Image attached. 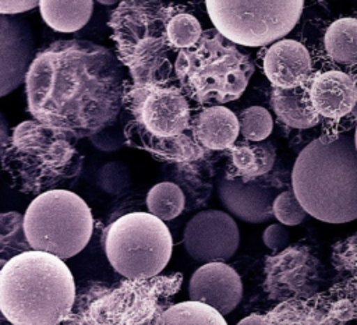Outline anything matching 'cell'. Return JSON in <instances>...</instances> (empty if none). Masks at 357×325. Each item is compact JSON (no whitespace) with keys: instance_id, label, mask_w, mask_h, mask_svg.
Wrapping results in <instances>:
<instances>
[{"instance_id":"obj_5","label":"cell","mask_w":357,"mask_h":325,"mask_svg":"<svg viewBox=\"0 0 357 325\" xmlns=\"http://www.w3.org/2000/svg\"><path fill=\"white\" fill-rule=\"evenodd\" d=\"M176 11L159 0H120L109 27L116 56L132 85H165L173 74L166 25Z\"/></svg>"},{"instance_id":"obj_27","label":"cell","mask_w":357,"mask_h":325,"mask_svg":"<svg viewBox=\"0 0 357 325\" xmlns=\"http://www.w3.org/2000/svg\"><path fill=\"white\" fill-rule=\"evenodd\" d=\"M156 155L170 159H191L198 152L197 145L191 142L185 135H176L169 138H148L135 144Z\"/></svg>"},{"instance_id":"obj_22","label":"cell","mask_w":357,"mask_h":325,"mask_svg":"<svg viewBox=\"0 0 357 325\" xmlns=\"http://www.w3.org/2000/svg\"><path fill=\"white\" fill-rule=\"evenodd\" d=\"M325 49L337 63L357 61V20L340 18L333 21L325 33Z\"/></svg>"},{"instance_id":"obj_23","label":"cell","mask_w":357,"mask_h":325,"mask_svg":"<svg viewBox=\"0 0 357 325\" xmlns=\"http://www.w3.org/2000/svg\"><path fill=\"white\" fill-rule=\"evenodd\" d=\"M155 325H227L223 315L208 304L183 301L165 310Z\"/></svg>"},{"instance_id":"obj_4","label":"cell","mask_w":357,"mask_h":325,"mask_svg":"<svg viewBox=\"0 0 357 325\" xmlns=\"http://www.w3.org/2000/svg\"><path fill=\"white\" fill-rule=\"evenodd\" d=\"M77 138L32 119L17 124L0 159L10 184L26 195H39L73 183L84 166Z\"/></svg>"},{"instance_id":"obj_16","label":"cell","mask_w":357,"mask_h":325,"mask_svg":"<svg viewBox=\"0 0 357 325\" xmlns=\"http://www.w3.org/2000/svg\"><path fill=\"white\" fill-rule=\"evenodd\" d=\"M264 71L275 86L291 88L301 85L311 73L310 53L304 45L293 39L275 42L265 53Z\"/></svg>"},{"instance_id":"obj_3","label":"cell","mask_w":357,"mask_h":325,"mask_svg":"<svg viewBox=\"0 0 357 325\" xmlns=\"http://www.w3.org/2000/svg\"><path fill=\"white\" fill-rule=\"evenodd\" d=\"M293 192L305 212L322 222L357 219V149L349 135L321 137L297 156Z\"/></svg>"},{"instance_id":"obj_18","label":"cell","mask_w":357,"mask_h":325,"mask_svg":"<svg viewBox=\"0 0 357 325\" xmlns=\"http://www.w3.org/2000/svg\"><path fill=\"white\" fill-rule=\"evenodd\" d=\"M237 116L223 106L204 109L194 121V135L197 141L212 151L230 148L238 135Z\"/></svg>"},{"instance_id":"obj_29","label":"cell","mask_w":357,"mask_h":325,"mask_svg":"<svg viewBox=\"0 0 357 325\" xmlns=\"http://www.w3.org/2000/svg\"><path fill=\"white\" fill-rule=\"evenodd\" d=\"M272 215L286 226H296L305 219L307 212L298 202L293 190H289L275 197L272 204Z\"/></svg>"},{"instance_id":"obj_15","label":"cell","mask_w":357,"mask_h":325,"mask_svg":"<svg viewBox=\"0 0 357 325\" xmlns=\"http://www.w3.org/2000/svg\"><path fill=\"white\" fill-rule=\"evenodd\" d=\"M218 192L225 208L241 220L262 223L273 216V192L257 181L222 179Z\"/></svg>"},{"instance_id":"obj_10","label":"cell","mask_w":357,"mask_h":325,"mask_svg":"<svg viewBox=\"0 0 357 325\" xmlns=\"http://www.w3.org/2000/svg\"><path fill=\"white\" fill-rule=\"evenodd\" d=\"M123 106L131 114L124 131L131 145L148 138L180 135L190 121L188 102L173 86L131 85L126 88Z\"/></svg>"},{"instance_id":"obj_31","label":"cell","mask_w":357,"mask_h":325,"mask_svg":"<svg viewBox=\"0 0 357 325\" xmlns=\"http://www.w3.org/2000/svg\"><path fill=\"white\" fill-rule=\"evenodd\" d=\"M39 0H0V14H21L38 6Z\"/></svg>"},{"instance_id":"obj_9","label":"cell","mask_w":357,"mask_h":325,"mask_svg":"<svg viewBox=\"0 0 357 325\" xmlns=\"http://www.w3.org/2000/svg\"><path fill=\"white\" fill-rule=\"evenodd\" d=\"M304 0H205L218 32L236 45L264 46L287 35Z\"/></svg>"},{"instance_id":"obj_35","label":"cell","mask_w":357,"mask_h":325,"mask_svg":"<svg viewBox=\"0 0 357 325\" xmlns=\"http://www.w3.org/2000/svg\"><path fill=\"white\" fill-rule=\"evenodd\" d=\"M354 144H356V149H357V127H356V135H354Z\"/></svg>"},{"instance_id":"obj_8","label":"cell","mask_w":357,"mask_h":325,"mask_svg":"<svg viewBox=\"0 0 357 325\" xmlns=\"http://www.w3.org/2000/svg\"><path fill=\"white\" fill-rule=\"evenodd\" d=\"M173 240L167 226L149 212H130L112 222L105 252L116 272L139 280L158 275L169 262Z\"/></svg>"},{"instance_id":"obj_30","label":"cell","mask_w":357,"mask_h":325,"mask_svg":"<svg viewBox=\"0 0 357 325\" xmlns=\"http://www.w3.org/2000/svg\"><path fill=\"white\" fill-rule=\"evenodd\" d=\"M262 240L268 248L273 251H280L289 245L290 233L284 226L273 223L265 229Z\"/></svg>"},{"instance_id":"obj_34","label":"cell","mask_w":357,"mask_h":325,"mask_svg":"<svg viewBox=\"0 0 357 325\" xmlns=\"http://www.w3.org/2000/svg\"><path fill=\"white\" fill-rule=\"evenodd\" d=\"M96 1H99L100 4H105V6H112V4L119 3L120 0H96Z\"/></svg>"},{"instance_id":"obj_28","label":"cell","mask_w":357,"mask_h":325,"mask_svg":"<svg viewBox=\"0 0 357 325\" xmlns=\"http://www.w3.org/2000/svg\"><path fill=\"white\" fill-rule=\"evenodd\" d=\"M238 131L248 141H262L271 134L273 121L271 113L261 106H250L237 117Z\"/></svg>"},{"instance_id":"obj_36","label":"cell","mask_w":357,"mask_h":325,"mask_svg":"<svg viewBox=\"0 0 357 325\" xmlns=\"http://www.w3.org/2000/svg\"><path fill=\"white\" fill-rule=\"evenodd\" d=\"M1 318H3V315H1V312H0V319H1Z\"/></svg>"},{"instance_id":"obj_32","label":"cell","mask_w":357,"mask_h":325,"mask_svg":"<svg viewBox=\"0 0 357 325\" xmlns=\"http://www.w3.org/2000/svg\"><path fill=\"white\" fill-rule=\"evenodd\" d=\"M10 135V127H8V123L4 117V114L0 112V159H1V155H3V149H4V145L7 142V138Z\"/></svg>"},{"instance_id":"obj_11","label":"cell","mask_w":357,"mask_h":325,"mask_svg":"<svg viewBox=\"0 0 357 325\" xmlns=\"http://www.w3.org/2000/svg\"><path fill=\"white\" fill-rule=\"evenodd\" d=\"M324 269L304 247L283 248L265 265V289L276 300L308 297L322 282Z\"/></svg>"},{"instance_id":"obj_33","label":"cell","mask_w":357,"mask_h":325,"mask_svg":"<svg viewBox=\"0 0 357 325\" xmlns=\"http://www.w3.org/2000/svg\"><path fill=\"white\" fill-rule=\"evenodd\" d=\"M237 325H264V319L261 315L252 314V315L243 318Z\"/></svg>"},{"instance_id":"obj_21","label":"cell","mask_w":357,"mask_h":325,"mask_svg":"<svg viewBox=\"0 0 357 325\" xmlns=\"http://www.w3.org/2000/svg\"><path fill=\"white\" fill-rule=\"evenodd\" d=\"M231 149V162L237 170V174L241 179L251 180L254 177L268 173L275 162L276 151L272 142L262 141H240L233 144Z\"/></svg>"},{"instance_id":"obj_2","label":"cell","mask_w":357,"mask_h":325,"mask_svg":"<svg viewBox=\"0 0 357 325\" xmlns=\"http://www.w3.org/2000/svg\"><path fill=\"white\" fill-rule=\"evenodd\" d=\"M75 292L67 264L45 251L21 252L0 271V312L13 325H60Z\"/></svg>"},{"instance_id":"obj_20","label":"cell","mask_w":357,"mask_h":325,"mask_svg":"<svg viewBox=\"0 0 357 325\" xmlns=\"http://www.w3.org/2000/svg\"><path fill=\"white\" fill-rule=\"evenodd\" d=\"M38 6L43 21L63 33L81 29L93 11V0H39Z\"/></svg>"},{"instance_id":"obj_1","label":"cell","mask_w":357,"mask_h":325,"mask_svg":"<svg viewBox=\"0 0 357 325\" xmlns=\"http://www.w3.org/2000/svg\"><path fill=\"white\" fill-rule=\"evenodd\" d=\"M28 110L45 126L74 138L112 126L123 107V64L109 47L59 39L35 53L25 75Z\"/></svg>"},{"instance_id":"obj_17","label":"cell","mask_w":357,"mask_h":325,"mask_svg":"<svg viewBox=\"0 0 357 325\" xmlns=\"http://www.w3.org/2000/svg\"><path fill=\"white\" fill-rule=\"evenodd\" d=\"M310 99L319 116L340 119L353 112L357 103V86L347 74L326 71L314 78Z\"/></svg>"},{"instance_id":"obj_19","label":"cell","mask_w":357,"mask_h":325,"mask_svg":"<svg viewBox=\"0 0 357 325\" xmlns=\"http://www.w3.org/2000/svg\"><path fill=\"white\" fill-rule=\"evenodd\" d=\"M271 105L276 116L293 128H311L319 121L310 99V88L303 84L291 88L275 86Z\"/></svg>"},{"instance_id":"obj_26","label":"cell","mask_w":357,"mask_h":325,"mask_svg":"<svg viewBox=\"0 0 357 325\" xmlns=\"http://www.w3.org/2000/svg\"><path fill=\"white\" fill-rule=\"evenodd\" d=\"M201 33L202 29L199 21L194 15L183 11H176L166 25L167 40L172 47L176 49H188L194 46L201 38Z\"/></svg>"},{"instance_id":"obj_25","label":"cell","mask_w":357,"mask_h":325,"mask_svg":"<svg viewBox=\"0 0 357 325\" xmlns=\"http://www.w3.org/2000/svg\"><path fill=\"white\" fill-rule=\"evenodd\" d=\"M185 205L184 192L178 186L170 181L155 184L146 195L149 213L160 220H170L178 216Z\"/></svg>"},{"instance_id":"obj_12","label":"cell","mask_w":357,"mask_h":325,"mask_svg":"<svg viewBox=\"0 0 357 325\" xmlns=\"http://www.w3.org/2000/svg\"><path fill=\"white\" fill-rule=\"evenodd\" d=\"M240 233L234 219L226 212L208 209L197 213L184 230V245L199 262H223L238 247Z\"/></svg>"},{"instance_id":"obj_7","label":"cell","mask_w":357,"mask_h":325,"mask_svg":"<svg viewBox=\"0 0 357 325\" xmlns=\"http://www.w3.org/2000/svg\"><path fill=\"white\" fill-rule=\"evenodd\" d=\"M92 232L91 208L78 194L66 188L36 195L24 213V233L31 248L61 259L81 252Z\"/></svg>"},{"instance_id":"obj_13","label":"cell","mask_w":357,"mask_h":325,"mask_svg":"<svg viewBox=\"0 0 357 325\" xmlns=\"http://www.w3.org/2000/svg\"><path fill=\"white\" fill-rule=\"evenodd\" d=\"M33 52L31 25L18 14H0V98L25 81Z\"/></svg>"},{"instance_id":"obj_6","label":"cell","mask_w":357,"mask_h":325,"mask_svg":"<svg viewBox=\"0 0 357 325\" xmlns=\"http://www.w3.org/2000/svg\"><path fill=\"white\" fill-rule=\"evenodd\" d=\"M174 73L197 102L227 103L245 91L254 64L220 32L208 29L194 46L180 49Z\"/></svg>"},{"instance_id":"obj_24","label":"cell","mask_w":357,"mask_h":325,"mask_svg":"<svg viewBox=\"0 0 357 325\" xmlns=\"http://www.w3.org/2000/svg\"><path fill=\"white\" fill-rule=\"evenodd\" d=\"M32 250L24 233V216L18 212H0V271L15 255Z\"/></svg>"},{"instance_id":"obj_14","label":"cell","mask_w":357,"mask_h":325,"mask_svg":"<svg viewBox=\"0 0 357 325\" xmlns=\"http://www.w3.org/2000/svg\"><path fill=\"white\" fill-rule=\"evenodd\" d=\"M190 300L211 305L222 315L231 312L241 301L243 282L225 262H206L191 276Z\"/></svg>"}]
</instances>
